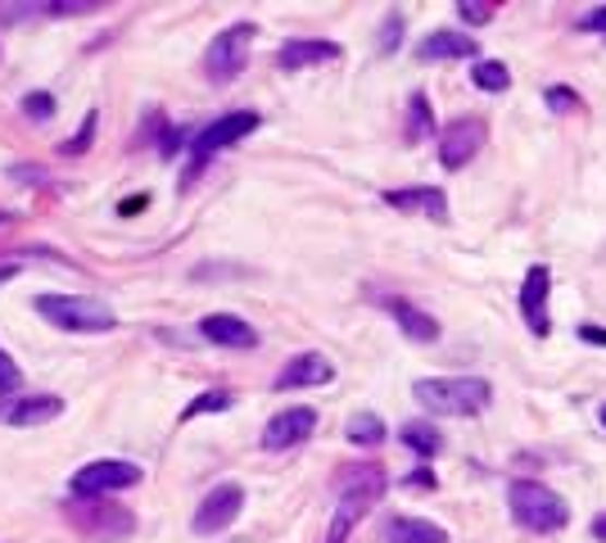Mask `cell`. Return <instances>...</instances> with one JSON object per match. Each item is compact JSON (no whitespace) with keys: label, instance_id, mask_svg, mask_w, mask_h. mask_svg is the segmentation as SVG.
Here are the masks:
<instances>
[{"label":"cell","instance_id":"cell-12","mask_svg":"<svg viewBox=\"0 0 606 543\" xmlns=\"http://www.w3.org/2000/svg\"><path fill=\"white\" fill-rule=\"evenodd\" d=\"M480 145H484V123L480 118H458V123H448V132L439 136V164L448 172H458L480 155Z\"/></svg>","mask_w":606,"mask_h":543},{"label":"cell","instance_id":"cell-1","mask_svg":"<svg viewBox=\"0 0 606 543\" xmlns=\"http://www.w3.org/2000/svg\"><path fill=\"white\" fill-rule=\"evenodd\" d=\"M412 395L421 408L439 417H480L494 403L489 381L480 376H421L412 381Z\"/></svg>","mask_w":606,"mask_h":543},{"label":"cell","instance_id":"cell-25","mask_svg":"<svg viewBox=\"0 0 606 543\" xmlns=\"http://www.w3.org/2000/svg\"><path fill=\"white\" fill-rule=\"evenodd\" d=\"M471 82L480 90H489V96H502V90L511 86V73H507V64H498V59H475V64H471Z\"/></svg>","mask_w":606,"mask_h":543},{"label":"cell","instance_id":"cell-30","mask_svg":"<svg viewBox=\"0 0 606 543\" xmlns=\"http://www.w3.org/2000/svg\"><path fill=\"white\" fill-rule=\"evenodd\" d=\"M19 385H23V372H19V362L0 349V395H19Z\"/></svg>","mask_w":606,"mask_h":543},{"label":"cell","instance_id":"cell-18","mask_svg":"<svg viewBox=\"0 0 606 543\" xmlns=\"http://www.w3.org/2000/svg\"><path fill=\"white\" fill-rule=\"evenodd\" d=\"M389 485V475L380 462H349L336 471V490L340 494H367V498H380Z\"/></svg>","mask_w":606,"mask_h":543},{"label":"cell","instance_id":"cell-31","mask_svg":"<svg viewBox=\"0 0 606 543\" xmlns=\"http://www.w3.org/2000/svg\"><path fill=\"white\" fill-rule=\"evenodd\" d=\"M543 105H548L553 113H570L574 105H580V96H574L570 86H548V90H543Z\"/></svg>","mask_w":606,"mask_h":543},{"label":"cell","instance_id":"cell-32","mask_svg":"<svg viewBox=\"0 0 606 543\" xmlns=\"http://www.w3.org/2000/svg\"><path fill=\"white\" fill-rule=\"evenodd\" d=\"M399 41H403V19L399 14H389L385 19V33H380V55H393V50H399Z\"/></svg>","mask_w":606,"mask_h":543},{"label":"cell","instance_id":"cell-16","mask_svg":"<svg viewBox=\"0 0 606 543\" xmlns=\"http://www.w3.org/2000/svg\"><path fill=\"white\" fill-rule=\"evenodd\" d=\"M199 336L208 345H218V349H254L258 345V330L250 322H240L231 313H214V317H204L199 322Z\"/></svg>","mask_w":606,"mask_h":543},{"label":"cell","instance_id":"cell-2","mask_svg":"<svg viewBox=\"0 0 606 543\" xmlns=\"http://www.w3.org/2000/svg\"><path fill=\"white\" fill-rule=\"evenodd\" d=\"M33 309L59 326V330H73V336H105V330L118 326L113 309L105 299H90V294H37Z\"/></svg>","mask_w":606,"mask_h":543},{"label":"cell","instance_id":"cell-28","mask_svg":"<svg viewBox=\"0 0 606 543\" xmlns=\"http://www.w3.org/2000/svg\"><path fill=\"white\" fill-rule=\"evenodd\" d=\"M96 0H50L41 5V19H77V14H96Z\"/></svg>","mask_w":606,"mask_h":543},{"label":"cell","instance_id":"cell-7","mask_svg":"<svg viewBox=\"0 0 606 543\" xmlns=\"http://www.w3.org/2000/svg\"><path fill=\"white\" fill-rule=\"evenodd\" d=\"M132 485H141V467H136V462L100 458V462H86L82 471H73L69 494H73V498H109V494L132 490Z\"/></svg>","mask_w":606,"mask_h":543},{"label":"cell","instance_id":"cell-38","mask_svg":"<svg viewBox=\"0 0 606 543\" xmlns=\"http://www.w3.org/2000/svg\"><path fill=\"white\" fill-rule=\"evenodd\" d=\"M593 539L606 543V511H602V517H593Z\"/></svg>","mask_w":606,"mask_h":543},{"label":"cell","instance_id":"cell-37","mask_svg":"<svg viewBox=\"0 0 606 543\" xmlns=\"http://www.w3.org/2000/svg\"><path fill=\"white\" fill-rule=\"evenodd\" d=\"M580 340H584V345H602V349H606V326H589V322H584V326H580Z\"/></svg>","mask_w":606,"mask_h":543},{"label":"cell","instance_id":"cell-41","mask_svg":"<svg viewBox=\"0 0 606 543\" xmlns=\"http://www.w3.org/2000/svg\"><path fill=\"white\" fill-rule=\"evenodd\" d=\"M597 421H602V426H606V403H602V412H597Z\"/></svg>","mask_w":606,"mask_h":543},{"label":"cell","instance_id":"cell-20","mask_svg":"<svg viewBox=\"0 0 606 543\" xmlns=\"http://www.w3.org/2000/svg\"><path fill=\"white\" fill-rule=\"evenodd\" d=\"M376 507V498H367V494H340V511L330 517V530H326V543H344L349 534H353V526L367 517V511Z\"/></svg>","mask_w":606,"mask_h":543},{"label":"cell","instance_id":"cell-34","mask_svg":"<svg viewBox=\"0 0 606 543\" xmlns=\"http://www.w3.org/2000/svg\"><path fill=\"white\" fill-rule=\"evenodd\" d=\"M403 485H408V490H439V480H435L431 467H416V471L403 475Z\"/></svg>","mask_w":606,"mask_h":543},{"label":"cell","instance_id":"cell-23","mask_svg":"<svg viewBox=\"0 0 606 543\" xmlns=\"http://www.w3.org/2000/svg\"><path fill=\"white\" fill-rule=\"evenodd\" d=\"M439 128H435V113H431V100H426V90H412V105H408V141L421 145V141H431Z\"/></svg>","mask_w":606,"mask_h":543},{"label":"cell","instance_id":"cell-4","mask_svg":"<svg viewBox=\"0 0 606 543\" xmlns=\"http://www.w3.org/2000/svg\"><path fill=\"white\" fill-rule=\"evenodd\" d=\"M254 37H258V27H254L250 19H240V23L222 27V33H218L214 41H208V50H204V77L214 82V86L235 82L240 73H245V64H250V46H254Z\"/></svg>","mask_w":606,"mask_h":543},{"label":"cell","instance_id":"cell-24","mask_svg":"<svg viewBox=\"0 0 606 543\" xmlns=\"http://www.w3.org/2000/svg\"><path fill=\"white\" fill-rule=\"evenodd\" d=\"M344 435H349V444H357V448H376V444L385 439V421H380L376 412H353L349 426H344Z\"/></svg>","mask_w":606,"mask_h":543},{"label":"cell","instance_id":"cell-27","mask_svg":"<svg viewBox=\"0 0 606 543\" xmlns=\"http://www.w3.org/2000/svg\"><path fill=\"white\" fill-rule=\"evenodd\" d=\"M96 128H100V113H96V109H86V118H82L77 136L59 145V155H86V149H90V141H96Z\"/></svg>","mask_w":606,"mask_h":543},{"label":"cell","instance_id":"cell-6","mask_svg":"<svg viewBox=\"0 0 606 543\" xmlns=\"http://www.w3.org/2000/svg\"><path fill=\"white\" fill-rule=\"evenodd\" d=\"M64 517L86 539H132V530H136V517L113 498H69Z\"/></svg>","mask_w":606,"mask_h":543},{"label":"cell","instance_id":"cell-9","mask_svg":"<svg viewBox=\"0 0 606 543\" xmlns=\"http://www.w3.org/2000/svg\"><path fill=\"white\" fill-rule=\"evenodd\" d=\"M64 417V399L59 395H0V426H46V421Z\"/></svg>","mask_w":606,"mask_h":543},{"label":"cell","instance_id":"cell-19","mask_svg":"<svg viewBox=\"0 0 606 543\" xmlns=\"http://www.w3.org/2000/svg\"><path fill=\"white\" fill-rule=\"evenodd\" d=\"M385 309H389L393 322H399V330L408 340H416V345H435L439 340V322L431 313H421L416 304H408V299H385Z\"/></svg>","mask_w":606,"mask_h":543},{"label":"cell","instance_id":"cell-33","mask_svg":"<svg viewBox=\"0 0 606 543\" xmlns=\"http://www.w3.org/2000/svg\"><path fill=\"white\" fill-rule=\"evenodd\" d=\"M458 14H462L471 27H480V23H489V19H494V5H480V0H462Z\"/></svg>","mask_w":606,"mask_h":543},{"label":"cell","instance_id":"cell-39","mask_svg":"<svg viewBox=\"0 0 606 543\" xmlns=\"http://www.w3.org/2000/svg\"><path fill=\"white\" fill-rule=\"evenodd\" d=\"M14 277H19V267H14V263H0V286L14 281Z\"/></svg>","mask_w":606,"mask_h":543},{"label":"cell","instance_id":"cell-13","mask_svg":"<svg viewBox=\"0 0 606 543\" xmlns=\"http://www.w3.org/2000/svg\"><path fill=\"white\" fill-rule=\"evenodd\" d=\"M336 381V367H330V362L322 358V353H294L286 367L277 372V385L271 389H317V385H330Z\"/></svg>","mask_w":606,"mask_h":543},{"label":"cell","instance_id":"cell-14","mask_svg":"<svg viewBox=\"0 0 606 543\" xmlns=\"http://www.w3.org/2000/svg\"><path fill=\"white\" fill-rule=\"evenodd\" d=\"M380 200L389 208H399V214H421L431 222H448V195L439 186H403V191H385Z\"/></svg>","mask_w":606,"mask_h":543},{"label":"cell","instance_id":"cell-29","mask_svg":"<svg viewBox=\"0 0 606 543\" xmlns=\"http://www.w3.org/2000/svg\"><path fill=\"white\" fill-rule=\"evenodd\" d=\"M23 113L37 118V123H50V118H54V96H50V90H27V96H23Z\"/></svg>","mask_w":606,"mask_h":543},{"label":"cell","instance_id":"cell-22","mask_svg":"<svg viewBox=\"0 0 606 543\" xmlns=\"http://www.w3.org/2000/svg\"><path fill=\"white\" fill-rule=\"evenodd\" d=\"M399 439L412 448V458H421V462L439 458V448H444V435L431 426V421H408V426L399 431Z\"/></svg>","mask_w":606,"mask_h":543},{"label":"cell","instance_id":"cell-8","mask_svg":"<svg viewBox=\"0 0 606 543\" xmlns=\"http://www.w3.org/2000/svg\"><path fill=\"white\" fill-rule=\"evenodd\" d=\"M240 507H245V490L240 485H218V490H208L204 494V503L195 507V521H191V530L195 534H222V530H231V521L240 517Z\"/></svg>","mask_w":606,"mask_h":543},{"label":"cell","instance_id":"cell-35","mask_svg":"<svg viewBox=\"0 0 606 543\" xmlns=\"http://www.w3.org/2000/svg\"><path fill=\"white\" fill-rule=\"evenodd\" d=\"M580 33H602V37H606V5L580 19Z\"/></svg>","mask_w":606,"mask_h":543},{"label":"cell","instance_id":"cell-3","mask_svg":"<svg viewBox=\"0 0 606 543\" xmlns=\"http://www.w3.org/2000/svg\"><path fill=\"white\" fill-rule=\"evenodd\" d=\"M507 507H511V517H517V526H525L534 534H557L570 526V503L557 490L538 485V480H511Z\"/></svg>","mask_w":606,"mask_h":543},{"label":"cell","instance_id":"cell-17","mask_svg":"<svg viewBox=\"0 0 606 543\" xmlns=\"http://www.w3.org/2000/svg\"><path fill=\"white\" fill-rule=\"evenodd\" d=\"M336 59H344V50L336 41H286L277 50V64L281 69H313V64H336Z\"/></svg>","mask_w":606,"mask_h":543},{"label":"cell","instance_id":"cell-36","mask_svg":"<svg viewBox=\"0 0 606 543\" xmlns=\"http://www.w3.org/2000/svg\"><path fill=\"white\" fill-rule=\"evenodd\" d=\"M145 204H149V195H128L123 204H118V214H123V218H136Z\"/></svg>","mask_w":606,"mask_h":543},{"label":"cell","instance_id":"cell-26","mask_svg":"<svg viewBox=\"0 0 606 543\" xmlns=\"http://www.w3.org/2000/svg\"><path fill=\"white\" fill-rule=\"evenodd\" d=\"M235 399L227 395V389H204L199 399H191L186 408H181V421H195V417H204V412H227Z\"/></svg>","mask_w":606,"mask_h":543},{"label":"cell","instance_id":"cell-5","mask_svg":"<svg viewBox=\"0 0 606 543\" xmlns=\"http://www.w3.org/2000/svg\"><path fill=\"white\" fill-rule=\"evenodd\" d=\"M258 123L263 118L254 113V109H235V113H222L218 123H208L204 132H195L191 136V172L181 177V186H191V181L204 172V164L218 155V149H227V145H240L250 132H258Z\"/></svg>","mask_w":606,"mask_h":543},{"label":"cell","instance_id":"cell-40","mask_svg":"<svg viewBox=\"0 0 606 543\" xmlns=\"http://www.w3.org/2000/svg\"><path fill=\"white\" fill-rule=\"evenodd\" d=\"M5 227H14V214H0V231H5Z\"/></svg>","mask_w":606,"mask_h":543},{"label":"cell","instance_id":"cell-11","mask_svg":"<svg viewBox=\"0 0 606 543\" xmlns=\"http://www.w3.org/2000/svg\"><path fill=\"white\" fill-rule=\"evenodd\" d=\"M313 431H317V408H286L263 426V448L267 452H286V448L303 444Z\"/></svg>","mask_w":606,"mask_h":543},{"label":"cell","instance_id":"cell-21","mask_svg":"<svg viewBox=\"0 0 606 543\" xmlns=\"http://www.w3.org/2000/svg\"><path fill=\"white\" fill-rule=\"evenodd\" d=\"M385 543H448V530H439L435 521H421V517H393L385 526Z\"/></svg>","mask_w":606,"mask_h":543},{"label":"cell","instance_id":"cell-15","mask_svg":"<svg viewBox=\"0 0 606 543\" xmlns=\"http://www.w3.org/2000/svg\"><path fill=\"white\" fill-rule=\"evenodd\" d=\"M416 59H421V64H444V59H480V46L466 33H448V27H439V33L421 37Z\"/></svg>","mask_w":606,"mask_h":543},{"label":"cell","instance_id":"cell-10","mask_svg":"<svg viewBox=\"0 0 606 543\" xmlns=\"http://www.w3.org/2000/svg\"><path fill=\"white\" fill-rule=\"evenodd\" d=\"M548 290H553V272L543 267V263H534L525 277H521V317H525V326L534 330V336L543 340L553 330V322H548Z\"/></svg>","mask_w":606,"mask_h":543}]
</instances>
